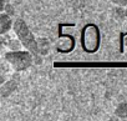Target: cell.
Masks as SVG:
<instances>
[{
    "label": "cell",
    "instance_id": "1",
    "mask_svg": "<svg viewBox=\"0 0 127 121\" xmlns=\"http://www.w3.org/2000/svg\"><path fill=\"white\" fill-rule=\"evenodd\" d=\"M13 30H14L16 38L21 41L24 49H26L28 51H30L34 56L40 55L39 54V47H37V39L34 36V34L30 31L28 24L23 19L18 18V19L14 20Z\"/></svg>",
    "mask_w": 127,
    "mask_h": 121
},
{
    "label": "cell",
    "instance_id": "13",
    "mask_svg": "<svg viewBox=\"0 0 127 121\" xmlns=\"http://www.w3.org/2000/svg\"><path fill=\"white\" fill-rule=\"evenodd\" d=\"M126 16H127V8H126Z\"/></svg>",
    "mask_w": 127,
    "mask_h": 121
},
{
    "label": "cell",
    "instance_id": "9",
    "mask_svg": "<svg viewBox=\"0 0 127 121\" xmlns=\"http://www.w3.org/2000/svg\"><path fill=\"white\" fill-rule=\"evenodd\" d=\"M113 15L117 19H123L126 16V9L123 6H116L115 10H113Z\"/></svg>",
    "mask_w": 127,
    "mask_h": 121
},
{
    "label": "cell",
    "instance_id": "11",
    "mask_svg": "<svg viewBox=\"0 0 127 121\" xmlns=\"http://www.w3.org/2000/svg\"><path fill=\"white\" fill-rule=\"evenodd\" d=\"M116 6H123L127 8V0H111Z\"/></svg>",
    "mask_w": 127,
    "mask_h": 121
},
{
    "label": "cell",
    "instance_id": "8",
    "mask_svg": "<svg viewBox=\"0 0 127 121\" xmlns=\"http://www.w3.org/2000/svg\"><path fill=\"white\" fill-rule=\"evenodd\" d=\"M8 45H9V49L10 50H21V46H23L21 41L18 38L16 39H10L9 42H8Z\"/></svg>",
    "mask_w": 127,
    "mask_h": 121
},
{
    "label": "cell",
    "instance_id": "5",
    "mask_svg": "<svg viewBox=\"0 0 127 121\" xmlns=\"http://www.w3.org/2000/svg\"><path fill=\"white\" fill-rule=\"evenodd\" d=\"M16 89H18V81H16V80H9V81L1 84L0 94H1L3 97H8V96H10Z\"/></svg>",
    "mask_w": 127,
    "mask_h": 121
},
{
    "label": "cell",
    "instance_id": "10",
    "mask_svg": "<svg viewBox=\"0 0 127 121\" xmlns=\"http://www.w3.org/2000/svg\"><path fill=\"white\" fill-rule=\"evenodd\" d=\"M4 11H5L8 15H10V16H14V15H15V9H14V6H13L11 4H6L5 8H4Z\"/></svg>",
    "mask_w": 127,
    "mask_h": 121
},
{
    "label": "cell",
    "instance_id": "7",
    "mask_svg": "<svg viewBox=\"0 0 127 121\" xmlns=\"http://www.w3.org/2000/svg\"><path fill=\"white\" fill-rule=\"evenodd\" d=\"M115 115L117 119L126 120L127 119V102H120L115 109Z\"/></svg>",
    "mask_w": 127,
    "mask_h": 121
},
{
    "label": "cell",
    "instance_id": "3",
    "mask_svg": "<svg viewBox=\"0 0 127 121\" xmlns=\"http://www.w3.org/2000/svg\"><path fill=\"white\" fill-rule=\"evenodd\" d=\"M100 44V31L95 25H86L82 31V46L85 51L94 52L98 49Z\"/></svg>",
    "mask_w": 127,
    "mask_h": 121
},
{
    "label": "cell",
    "instance_id": "4",
    "mask_svg": "<svg viewBox=\"0 0 127 121\" xmlns=\"http://www.w3.org/2000/svg\"><path fill=\"white\" fill-rule=\"evenodd\" d=\"M13 26H14V21L11 16L8 15L5 11L0 13V34L5 35L8 31H10V29H13Z\"/></svg>",
    "mask_w": 127,
    "mask_h": 121
},
{
    "label": "cell",
    "instance_id": "2",
    "mask_svg": "<svg viewBox=\"0 0 127 121\" xmlns=\"http://www.w3.org/2000/svg\"><path fill=\"white\" fill-rule=\"evenodd\" d=\"M4 59L10 65V68L18 73L29 69L34 63V55L26 49L25 50H9L4 55Z\"/></svg>",
    "mask_w": 127,
    "mask_h": 121
},
{
    "label": "cell",
    "instance_id": "6",
    "mask_svg": "<svg viewBox=\"0 0 127 121\" xmlns=\"http://www.w3.org/2000/svg\"><path fill=\"white\" fill-rule=\"evenodd\" d=\"M50 40L46 38H39L37 39V47H39V54L42 56H46L50 52Z\"/></svg>",
    "mask_w": 127,
    "mask_h": 121
},
{
    "label": "cell",
    "instance_id": "12",
    "mask_svg": "<svg viewBox=\"0 0 127 121\" xmlns=\"http://www.w3.org/2000/svg\"><path fill=\"white\" fill-rule=\"evenodd\" d=\"M6 3H5V0H1V6H0V9H1V11H4V8H5Z\"/></svg>",
    "mask_w": 127,
    "mask_h": 121
}]
</instances>
